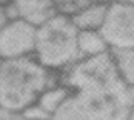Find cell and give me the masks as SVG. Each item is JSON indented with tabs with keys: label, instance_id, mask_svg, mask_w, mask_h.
Segmentation results:
<instances>
[{
	"label": "cell",
	"instance_id": "cell-1",
	"mask_svg": "<svg viewBox=\"0 0 134 120\" xmlns=\"http://www.w3.org/2000/svg\"><path fill=\"white\" fill-rule=\"evenodd\" d=\"M60 80L71 94L51 120H126L134 106V88L122 82L109 54L82 59Z\"/></svg>",
	"mask_w": 134,
	"mask_h": 120
},
{
	"label": "cell",
	"instance_id": "cell-2",
	"mask_svg": "<svg viewBox=\"0 0 134 120\" xmlns=\"http://www.w3.org/2000/svg\"><path fill=\"white\" fill-rule=\"evenodd\" d=\"M59 82L60 76L42 66L34 57L0 62V106L25 111Z\"/></svg>",
	"mask_w": 134,
	"mask_h": 120
},
{
	"label": "cell",
	"instance_id": "cell-3",
	"mask_svg": "<svg viewBox=\"0 0 134 120\" xmlns=\"http://www.w3.org/2000/svg\"><path fill=\"white\" fill-rule=\"evenodd\" d=\"M79 29L66 15H54L37 28L34 59L48 71L62 76L80 60L77 46Z\"/></svg>",
	"mask_w": 134,
	"mask_h": 120
},
{
	"label": "cell",
	"instance_id": "cell-4",
	"mask_svg": "<svg viewBox=\"0 0 134 120\" xmlns=\"http://www.w3.org/2000/svg\"><path fill=\"white\" fill-rule=\"evenodd\" d=\"M105 37L109 53L117 49L134 48V5L114 3L108 6L105 23L100 29Z\"/></svg>",
	"mask_w": 134,
	"mask_h": 120
},
{
	"label": "cell",
	"instance_id": "cell-5",
	"mask_svg": "<svg viewBox=\"0 0 134 120\" xmlns=\"http://www.w3.org/2000/svg\"><path fill=\"white\" fill-rule=\"evenodd\" d=\"M36 36V26L13 19L3 29H0V62L34 57Z\"/></svg>",
	"mask_w": 134,
	"mask_h": 120
},
{
	"label": "cell",
	"instance_id": "cell-6",
	"mask_svg": "<svg viewBox=\"0 0 134 120\" xmlns=\"http://www.w3.org/2000/svg\"><path fill=\"white\" fill-rule=\"evenodd\" d=\"M8 6L13 19L23 20L36 28L57 15L53 0H8Z\"/></svg>",
	"mask_w": 134,
	"mask_h": 120
},
{
	"label": "cell",
	"instance_id": "cell-7",
	"mask_svg": "<svg viewBox=\"0 0 134 120\" xmlns=\"http://www.w3.org/2000/svg\"><path fill=\"white\" fill-rule=\"evenodd\" d=\"M109 3H86L69 19L79 31H100L107 19Z\"/></svg>",
	"mask_w": 134,
	"mask_h": 120
},
{
	"label": "cell",
	"instance_id": "cell-8",
	"mask_svg": "<svg viewBox=\"0 0 134 120\" xmlns=\"http://www.w3.org/2000/svg\"><path fill=\"white\" fill-rule=\"evenodd\" d=\"M77 46H79L80 60L109 54V46L100 31H79Z\"/></svg>",
	"mask_w": 134,
	"mask_h": 120
},
{
	"label": "cell",
	"instance_id": "cell-9",
	"mask_svg": "<svg viewBox=\"0 0 134 120\" xmlns=\"http://www.w3.org/2000/svg\"><path fill=\"white\" fill-rule=\"evenodd\" d=\"M69 94H71L69 88L60 80L59 83L49 86L45 93L42 94L40 97H39V100H37V105L42 109H45L51 116V119H53V116L59 111V108L66 102Z\"/></svg>",
	"mask_w": 134,
	"mask_h": 120
},
{
	"label": "cell",
	"instance_id": "cell-10",
	"mask_svg": "<svg viewBox=\"0 0 134 120\" xmlns=\"http://www.w3.org/2000/svg\"><path fill=\"white\" fill-rule=\"evenodd\" d=\"M109 55L122 82L130 88H134V48L111 51Z\"/></svg>",
	"mask_w": 134,
	"mask_h": 120
},
{
	"label": "cell",
	"instance_id": "cell-11",
	"mask_svg": "<svg viewBox=\"0 0 134 120\" xmlns=\"http://www.w3.org/2000/svg\"><path fill=\"white\" fill-rule=\"evenodd\" d=\"M53 3H54V8H55L57 14L71 17V15H74L79 9H82L90 2L88 0H53Z\"/></svg>",
	"mask_w": 134,
	"mask_h": 120
},
{
	"label": "cell",
	"instance_id": "cell-12",
	"mask_svg": "<svg viewBox=\"0 0 134 120\" xmlns=\"http://www.w3.org/2000/svg\"><path fill=\"white\" fill-rule=\"evenodd\" d=\"M23 116H25L26 120H51V116H49L45 109H42L37 103L32 105V106H29V108H26V109L23 111Z\"/></svg>",
	"mask_w": 134,
	"mask_h": 120
},
{
	"label": "cell",
	"instance_id": "cell-13",
	"mask_svg": "<svg viewBox=\"0 0 134 120\" xmlns=\"http://www.w3.org/2000/svg\"><path fill=\"white\" fill-rule=\"evenodd\" d=\"M11 20H13V17L9 14L8 0H0V29H3Z\"/></svg>",
	"mask_w": 134,
	"mask_h": 120
},
{
	"label": "cell",
	"instance_id": "cell-14",
	"mask_svg": "<svg viewBox=\"0 0 134 120\" xmlns=\"http://www.w3.org/2000/svg\"><path fill=\"white\" fill-rule=\"evenodd\" d=\"M0 120H26V119L23 116V111H14V109L0 106Z\"/></svg>",
	"mask_w": 134,
	"mask_h": 120
},
{
	"label": "cell",
	"instance_id": "cell-15",
	"mask_svg": "<svg viewBox=\"0 0 134 120\" xmlns=\"http://www.w3.org/2000/svg\"><path fill=\"white\" fill-rule=\"evenodd\" d=\"M114 3H125V5H134V0H111Z\"/></svg>",
	"mask_w": 134,
	"mask_h": 120
},
{
	"label": "cell",
	"instance_id": "cell-16",
	"mask_svg": "<svg viewBox=\"0 0 134 120\" xmlns=\"http://www.w3.org/2000/svg\"><path fill=\"white\" fill-rule=\"evenodd\" d=\"M126 120H134V106L130 109V112H128V117H126Z\"/></svg>",
	"mask_w": 134,
	"mask_h": 120
},
{
	"label": "cell",
	"instance_id": "cell-17",
	"mask_svg": "<svg viewBox=\"0 0 134 120\" xmlns=\"http://www.w3.org/2000/svg\"><path fill=\"white\" fill-rule=\"evenodd\" d=\"M90 3H111V0H88Z\"/></svg>",
	"mask_w": 134,
	"mask_h": 120
}]
</instances>
